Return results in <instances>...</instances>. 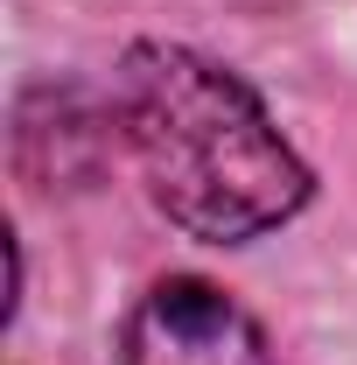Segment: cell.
<instances>
[{
    "instance_id": "cell-1",
    "label": "cell",
    "mask_w": 357,
    "mask_h": 365,
    "mask_svg": "<svg viewBox=\"0 0 357 365\" xmlns=\"http://www.w3.org/2000/svg\"><path fill=\"white\" fill-rule=\"evenodd\" d=\"M112 120L154 211L211 246H245L309 204V162L260 91L189 43H134L112 78Z\"/></svg>"
},
{
    "instance_id": "cell-2",
    "label": "cell",
    "mask_w": 357,
    "mask_h": 365,
    "mask_svg": "<svg viewBox=\"0 0 357 365\" xmlns=\"http://www.w3.org/2000/svg\"><path fill=\"white\" fill-rule=\"evenodd\" d=\"M119 365H280L267 330L196 274L154 281L127 317Z\"/></svg>"
}]
</instances>
